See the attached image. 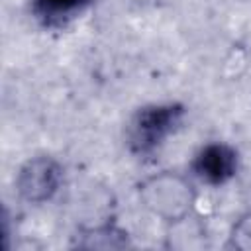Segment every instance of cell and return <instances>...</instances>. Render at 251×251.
<instances>
[{"mask_svg": "<svg viewBox=\"0 0 251 251\" xmlns=\"http://www.w3.org/2000/svg\"><path fill=\"white\" fill-rule=\"evenodd\" d=\"M231 171V155L224 147H212L202 155V173L214 180L224 178Z\"/></svg>", "mask_w": 251, "mask_h": 251, "instance_id": "6da1fadb", "label": "cell"}, {"mask_svg": "<svg viewBox=\"0 0 251 251\" xmlns=\"http://www.w3.org/2000/svg\"><path fill=\"white\" fill-rule=\"evenodd\" d=\"M43 2L53 10H69V8L78 6L82 0H43Z\"/></svg>", "mask_w": 251, "mask_h": 251, "instance_id": "7a4b0ae2", "label": "cell"}]
</instances>
